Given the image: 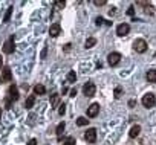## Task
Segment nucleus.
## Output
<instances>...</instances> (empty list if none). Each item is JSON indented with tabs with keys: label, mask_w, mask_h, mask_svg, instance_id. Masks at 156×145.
Returning <instances> with one entry per match:
<instances>
[{
	"label": "nucleus",
	"mask_w": 156,
	"mask_h": 145,
	"mask_svg": "<svg viewBox=\"0 0 156 145\" xmlns=\"http://www.w3.org/2000/svg\"><path fill=\"white\" fill-rule=\"evenodd\" d=\"M141 102H142V105H144V107L150 109V107H153V105H154L156 98H154V95H153V93H147V95H144V96H142Z\"/></svg>",
	"instance_id": "obj_1"
},
{
	"label": "nucleus",
	"mask_w": 156,
	"mask_h": 145,
	"mask_svg": "<svg viewBox=\"0 0 156 145\" xmlns=\"http://www.w3.org/2000/svg\"><path fill=\"white\" fill-rule=\"evenodd\" d=\"M133 49H135L138 54H144V52L147 50V43H145V40H142V38L135 40V43H133Z\"/></svg>",
	"instance_id": "obj_2"
},
{
	"label": "nucleus",
	"mask_w": 156,
	"mask_h": 145,
	"mask_svg": "<svg viewBox=\"0 0 156 145\" xmlns=\"http://www.w3.org/2000/svg\"><path fill=\"white\" fill-rule=\"evenodd\" d=\"M14 49H16V44H14V35H11V37L5 41V44H3V52H5V54H12Z\"/></svg>",
	"instance_id": "obj_3"
},
{
	"label": "nucleus",
	"mask_w": 156,
	"mask_h": 145,
	"mask_svg": "<svg viewBox=\"0 0 156 145\" xmlns=\"http://www.w3.org/2000/svg\"><path fill=\"white\" fill-rule=\"evenodd\" d=\"M84 140L87 143H95L97 142V130L95 128H89L86 133H84Z\"/></svg>",
	"instance_id": "obj_4"
},
{
	"label": "nucleus",
	"mask_w": 156,
	"mask_h": 145,
	"mask_svg": "<svg viewBox=\"0 0 156 145\" xmlns=\"http://www.w3.org/2000/svg\"><path fill=\"white\" fill-rule=\"evenodd\" d=\"M95 92H97V87H95V84L94 83H86L84 86H83V93L86 95V96H94L95 95Z\"/></svg>",
	"instance_id": "obj_5"
},
{
	"label": "nucleus",
	"mask_w": 156,
	"mask_h": 145,
	"mask_svg": "<svg viewBox=\"0 0 156 145\" xmlns=\"http://www.w3.org/2000/svg\"><path fill=\"white\" fill-rule=\"evenodd\" d=\"M119 61H121V54L119 52H112V54L107 55V63L110 66H116Z\"/></svg>",
	"instance_id": "obj_6"
},
{
	"label": "nucleus",
	"mask_w": 156,
	"mask_h": 145,
	"mask_svg": "<svg viewBox=\"0 0 156 145\" xmlns=\"http://www.w3.org/2000/svg\"><path fill=\"white\" fill-rule=\"evenodd\" d=\"M0 81H2V83H11L12 81V74H11V69L9 67H3Z\"/></svg>",
	"instance_id": "obj_7"
},
{
	"label": "nucleus",
	"mask_w": 156,
	"mask_h": 145,
	"mask_svg": "<svg viewBox=\"0 0 156 145\" xmlns=\"http://www.w3.org/2000/svg\"><path fill=\"white\" fill-rule=\"evenodd\" d=\"M98 113H100V104L98 102H94L87 107V118H95Z\"/></svg>",
	"instance_id": "obj_8"
},
{
	"label": "nucleus",
	"mask_w": 156,
	"mask_h": 145,
	"mask_svg": "<svg viewBox=\"0 0 156 145\" xmlns=\"http://www.w3.org/2000/svg\"><path fill=\"white\" fill-rule=\"evenodd\" d=\"M130 32V25H127V23H121V25H118V28H116V34L119 35V37H124V35H127Z\"/></svg>",
	"instance_id": "obj_9"
},
{
	"label": "nucleus",
	"mask_w": 156,
	"mask_h": 145,
	"mask_svg": "<svg viewBox=\"0 0 156 145\" xmlns=\"http://www.w3.org/2000/svg\"><path fill=\"white\" fill-rule=\"evenodd\" d=\"M61 34V26H60V23H52L51 25V28H49V35L51 37H58Z\"/></svg>",
	"instance_id": "obj_10"
},
{
	"label": "nucleus",
	"mask_w": 156,
	"mask_h": 145,
	"mask_svg": "<svg viewBox=\"0 0 156 145\" xmlns=\"http://www.w3.org/2000/svg\"><path fill=\"white\" fill-rule=\"evenodd\" d=\"M8 96L12 99V101H17L19 99V89H17V86L16 84H11L9 86V89H8Z\"/></svg>",
	"instance_id": "obj_11"
},
{
	"label": "nucleus",
	"mask_w": 156,
	"mask_h": 145,
	"mask_svg": "<svg viewBox=\"0 0 156 145\" xmlns=\"http://www.w3.org/2000/svg\"><path fill=\"white\" fill-rule=\"evenodd\" d=\"M139 133H141V125H133V127L130 128V131H129V136H130L132 139H135V137L139 136Z\"/></svg>",
	"instance_id": "obj_12"
},
{
	"label": "nucleus",
	"mask_w": 156,
	"mask_h": 145,
	"mask_svg": "<svg viewBox=\"0 0 156 145\" xmlns=\"http://www.w3.org/2000/svg\"><path fill=\"white\" fill-rule=\"evenodd\" d=\"M64 128H66V124L64 122H60L58 125H57V137H58V140H61L63 139V133H64Z\"/></svg>",
	"instance_id": "obj_13"
},
{
	"label": "nucleus",
	"mask_w": 156,
	"mask_h": 145,
	"mask_svg": "<svg viewBox=\"0 0 156 145\" xmlns=\"http://www.w3.org/2000/svg\"><path fill=\"white\" fill-rule=\"evenodd\" d=\"M145 78H147L148 83H156V70H154V69L148 70L147 75H145Z\"/></svg>",
	"instance_id": "obj_14"
},
{
	"label": "nucleus",
	"mask_w": 156,
	"mask_h": 145,
	"mask_svg": "<svg viewBox=\"0 0 156 145\" xmlns=\"http://www.w3.org/2000/svg\"><path fill=\"white\" fill-rule=\"evenodd\" d=\"M34 104H35V95H29L26 98V101H25V107L26 109H32Z\"/></svg>",
	"instance_id": "obj_15"
},
{
	"label": "nucleus",
	"mask_w": 156,
	"mask_h": 145,
	"mask_svg": "<svg viewBox=\"0 0 156 145\" xmlns=\"http://www.w3.org/2000/svg\"><path fill=\"white\" fill-rule=\"evenodd\" d=\"M34 93L35 95H44L46 93V87L43 84H37V86H34Z\"/></svg>",
	"instance_id": "obj_16"
},
{
	"label": "nucleus",
	"mask_w": 156,
	"mask_h": 145,
	"mask_svg": "<svg viewBox=\"0 0 156 145\" xmlns=\"http://www.w3.org/2000/svg\"><path fill=\"white\" fill-rule=\"evenodd\" d=\"M60 102V95L58 93H52L51 95V107H57Z\"/></svg>",
	"instance_id": "obj_17"
},
{
	"label": "nucleus",
	"mask_w": 156,
	"mask_h": 145,
	"mask_svg": "<svg viewBox=\"0 0 156 145\" xmlns=\"http://www.w3.org/2000/svg\"><path fill=\"white\" fill-rule=\"evenodd\" d=\"M97 44V38H94V37H89L87 40H86V44H84V47L86 49H90V47H94Z\"/></svg>",
	"instance_id": "obj_18"
},
{
	"label": "nucleus",
	"mask_w": 156,
	"mask_h": 145,
	"mask_svg": "<svg viewBox=\"0 0 156 145\" xmlns=\"http://www.w3.org/2000/svg\"><path fill=\"white\" fill-rule=\"evenodd\" d=\"M87 124H89V119L84 118V116H80V118L76 119V125H78V127H84V125H87Z\"/></svg>",
	"instance_id": "obj_19"
},
{
	"label": "nucleus",
	"mask_w": 156,
	"mask_h": 145,
	"mask_svg": "<svg viewBox=\"0 0 156 145\" xmlns=\"http://www.w3.org/2000/svg\"><path fill=\"white\" fill-rule=\"evenodd\" d=\"M75 81H76V74L73 70H70L67 74V83H75Z\"/></svg>",
	"instance_id": "obj_20"
},
{
	"label": "nucleus",
	"mask_w": 156,
	"mask_h": 145,
	"mask_svg": "<svg viewBox=\"0 0 156 145\" xmlns=\"http://www.w3.org/2000/svg\"><path fill=\"white\" fill-rule=\"evenodd\" d=\"M11 14H12V6H9V8H8V11H6V14H5V17H3V22H5V23H8V22H9Z\"/></svg>",
	"instance_id": "obj_21"
},
{
	"label": "nucleus",
	"mask_w": 156,
	"mask_h": 145,
	"mask_svg": "<svg viewBox=\"0 0 156 145\" xmlns=\"http://www.w3.org/2000/svg\"><path fill=\"white\" fill-rule=\"evenodd\" d=\"M54 5H55V8H58V9H63V8L66 6V2H64V0H57V2H55Z\"/></svg>",
	"instance_id": "obj_22"
},
{
	"label": "nucleus",
	"mask_w": 156,
	"mask_h": 145,
	"mask_svg": "<svg viewBox=\"0 0 156 145\" xmlns=\"http://www.w3.org/2000/svg\"><path fill=\"white\" fill-rule=\"evenodd\" d=\"M75 143H76V140H75V137H72V136L67 137V139L63 142V145H75Z\"/></svg>",
	"instance_id": "obj_23"
},
{
	"label": "nucleus",
	"mask_w": 156,
	"mask_h": 145,
	"mask_svg": "<svg viewBox=\"0 0 156 145\" xmlns=\"http://www.w3.org/2000/svg\"><path fill=\"white\" fill-rule=\"evenodd\" d=\"M107 2H106V0H95V2H94V5L95 6H104Z\"/></svg>",
	"instance_id": "obj_24"
},
{
	"label": "nucleus",
	"mask_w": 156,
	"mask_h": 145,
	"mask_svg": "<svg viewBox=\"0 0 156 145\" xmlns=\"http://www.w3.org/2000/svg\"><path fill=\"white\" fill-rule=\"evenodd\" d=\"M121 93H122V89H121V87H116V89H115V98H119Z\"/></svg>",
	"instance_id": "obj_25"
},
{
	"label": "nucleus",
	"mask_w": 156,
	"mask_h": 145,
	"mask_svg": "<svg viewBox=\"0 0 156 145\" xmlns=\"http://www.w3.org/2000/svg\"><path fill=\"white\" fill-rule=\"evenodd\" d=\"M5 104H6V109H11V104H12V99H11L9 96H6V99H5Z\"/></svg>",
	"instance_id": "obj_26"
},
{
	"label": "nucleus",
	"mask_w": 156,
	"mask_h": 145,
	"mask_svg": "<svg viewBox=\"0 0 156 145\" xmlns=\"http://www.w3.org/2000/svg\"><path fill=\"white\" fill-rule=\"evenodd\" d=\"M58 113H60L61 116L66 113V105H64V104H61V105H60V109H58Z\"/></svg>",
	"instance_id": "obj_27"
},
{
	"label": "nucleus",
	"mask_w": 156,
	"mask_h": 145,
	"mask_svg": "<svg viewBox=\"0 0 156 145\" xmlns=\"http://www.w3.org/2000/svg\"><path fill=\"white\" fill-rule=\"evenodd\" d=\"M145 12H147V14H153V6H151V5H147V6H145Z\"/></svg>",
	"instance_id": "obj_28"
},
{
	"label": "nucleus",
	"mask_w": 156,
	"mask_h": 145,
	"mask_svg": "<svg viewBox=\"0 0 156 145\" xmlns=\"http://www.w3.org/2000/svg\"><path fill=\"white\" fill-rule=\"evenodd\" d=\"M103 22H104V19L103 17H97V20H95V23L100 26V25H103Z\"/></svg>",
	"instance_id": "obj_29"
},
{
	"label": "nucleus",
	"mask_w": 156,
	"mask_h": 145,
	"mask_svg": "<svg viewBox=\"0 0 156 145\" xmlns=\"http://www.w3.org/2000/svg\"><path fill=\"white\" fill-rule=\"evenodd\" d=\"M127 14H129V16H133V14H135V8H133V6H130V8H129V11H127Z\"/></svg>",
	"instance_id": "obj_30"
},
{
	"label": "nucleus",
	"mask_w": 156,
	"mask_h": 145,
	"mask_svg": "<svg viewBox=\"0 0 156 145\" xmlns=\"http://www.w3.org/2000/svg\"><path fill=\"white\" fill-rule=\"evenodd\" d=\"M70 50V44L67 43V44H64V52H69Z\"/></svg>",
	"instance_id": "obj_31"
},
{
	"label": "nucleus",
	"mask_w": 156,
	"mask_h": 145,
	"mask_svg": "<svg viewBox=\"0 0 156 145\" xmlns=\"http://www.w3.org/2000/svg\"><path fill=\"white\" fill-rule=\"evenodd\" d=\"M28 145H37V139H31Z\"/></svg>",
	"instance_id": "obj_32"
},
{
	"label": "nucleus",
	"mask_w": 156,
	"mask_h": 145,
	"mask_svg": "<svg viewBox=\"0 0 156 145\" xmlns=\"http://www.w3.org/2000/svg\"><path fill=\"white\" fill-rule=\"evenodd\" d=\"M46 52H48V49L44 47V49H43V52H41V58H44V57H46Z\"/></svg>",
	"instance_id": "obj_33"
},
{
	"label": "nucleus",
	"mask_w": 156,
	"mask_h": 145,
	"mask_svg": "<svg viewBox=\"0 0 156 145\" xmlns=\"http://www.w3.org/2000/svg\"><path fill=\"white\" fill-rule=\"evenodd\" d=\"M75 95H76V89H72L70 90V96H75Z\"/></svg>",
	"instance_id": "obj_34"
},
{
	"label": "nucleus",
	"mask_w": 156,
	"mask_h": 145,
	"mask_svg": "<svg viewBox=\"0 0 156 145\" xmlns=\"http://www.w3.org/2000/svg\"><path fill=\"white\" fill-rule=\"evenodd\" d=\"M2 66H3V58H2V55H0V69H2Z\"/></svg>",
	"instance_id": "obj_35"
},
{
	"label": "nucleus",
	"mask_w": 156,
	"mask_h": 145,
	"mask_svg": "<svg viewBox=\"0 0 156 145\" xmlns=\"http://www.w3.org/2000/svg\"><path fill=\"white\" fill-rule=\"evenodd\" d=\"M0 119H2V109H0Z\"/></svg>",
	"instance_id": "obj_36"
}]
</instances>
